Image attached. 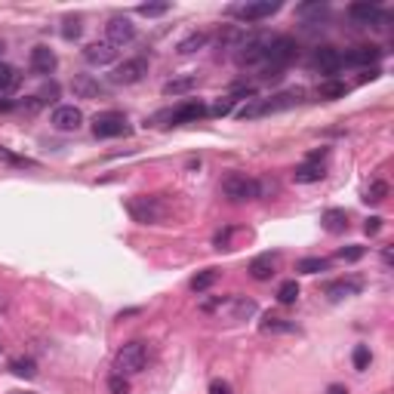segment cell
<instances>
[{
  "label": "cell",
  "mask_w": 394,
  "mask_h": 394,
  "mask_svg": "<svg viewBox=\"0 0 394 394\" xmlns=\"http://www.w3.org/2000/svg\"><path fill=\"white\" fill-rule=\"evenodd\" d=\"M363 253H367V249H363V247H357V243H351V247H342V249H339V253H336V256H339L342 262H357V259H361Z\"/></svg>",
  "instance_id": "f35d334b"
},
{
  "label": "cell",
  "mask_w": 394,
  "mask_h": 394,
  "mask_svg": "<svg viewBox=\"0 0 394 394\" xmlns=\"http://www.w3.org/2000/svg\"><path fill=\"white\" fill-rule=\"evenodd\" d=\"M219 281V271L216 268H206V271H200V274L191 277V290L195 293H204V290H210L213 284Z\"/></svg>",
  "instance_id": "f546056e"
},
{
  "label": "cell",
  "mask_w": 394,
  "mask_h": 394,
  "mask_svg": "<svg viewBox=\"0 0 394 394\" xmlns=\"http://www.w3.org/2000/svg\"><path fill=\"white\" fill-rule=\"evenodd\" d=\"M363 290V281L361 277H342V281H329L324 286V296L329 302H339V299H348V296H357Z\"/></svg>",
  "instance_id": "5bb4252c"
},
{
  "label": "cell",
  "mask_w": 394,
  "mask_h": 394,
  "mask_svg": "<svg viewBox=\"0 0 394 394\" xmlns=\"http://www.w3.org/2000/svg\"><path fill=\"white\" fill-rule=\"evenodd\" d=\"M195 83H197L195 74H188V77H173V81L163 83V96H182V92H191V90H195Z\"/></svg>",
  "instance_id": "d4e9b609"
},
{
  "label": "cell",
  "mask_w": 394,
  "mask_h": 394,
  "mask_svg": "<svg viewBox=\"0 0 394 394\" xmlns=\"http://www.w3.org/2000/svg\"><path fill=\"white\" fill-rule=\"evenodd\" d=\"M277 10H281V0H253V3H240V6H234L231 13L240 19V22H259V19L274 16Z\"/></svg>",
  "instance_id": "ba28073f"
},
{
  "label": "cell",
  "mask_w": 394,
  "mask_h": 394,
  "mask_svg": "<svg viewBox=\"0 0 394 394\" xmlns=\"http://www.w3.org/2000/svg\"><path fill=\"white\" fill-rule=\"evenodd\" d=\"M379 228H382V219H379V216H370L367 222H363V231H367V234H376Z\"/></svg>",
  "instance_id": "ee69618b"
},
{
  "label": "cell",
  "mask_w": 394,
  "mask_h": 394,
  "mask_svg": "<svg viewBox=\"0 0 394 394\" xmlns=\"http://www.w3.org/2000/svg\"><path fill=\"white\" fill-rule=\"evenodd\" d=\"M167 13H170V3H142L139 6V16H148V19L167 16Z\"/></svg>",
  "instance_id": "d590c367"
},
{
  "label": "cell",
  "mask_w": 394,
  "mask_h": 394,
  "mask_svg": "<svg viewBox=\"0 0 394 394\" xmlns=\"http://www.w3.org/2000/svg\"><path fill=\"white\" fill-rule=\"evenodd\" d=\"M327 394H348V388H345V385H329Z\"/></svg>",
  "instance_id": "bcb514c9"
},
{
  "label": "cell",
  "mask_w": 394,
  "mask_h": 394,
  "mask_svg": "<svg viewBox=\"0 0 394 394\" xmlns=\"http://www.w3.org/2000/svg\"><path fill=\"white\" fill-rule=\"evenodd\" d=\"M348 16L354 19L357 25H379V22H388V16H385V13L379 10V3H351V6H348Z\"/></svg>",
  "instance_id": "9a60e30c"
},
{
  "label": "cell",
  "mask_w": 394,
  "mask_h": 394,
  "mask_svg": "<svg viewBox=\"0 0 394 394\" xmlns=\"http://www.w3.org/2000/svg\"><path fill=\"white\" fill-rule=\"evenodd\" d=\"M53 126L59 133H77L83 126V111L77 105H59L53 111Z\"/></svg>",
  "instance_id": "7c38bea8"
},
{
  "label": "cell",
  "mask_w": 394,
  "mask_h": 394,
  "mask_svg": "<svg viewBox=\"0 0 394 394\" xmlns=\"http://www.w3.org/2000/svg\"><path fill=\"white\" fill-rule=\"evenodd\" d=\"M271 38H274V34H268V31L247 34V38H243V44L238 47V53H234L240 65L259 68L262 62H265V53H268V47H271Z\"/></svg>",
  "instance_id": "5b68a950"
},
{
  "label": "cell",
  "mask_w": 394,
  "mask_h": 394,
  "mask_svg": "<svg viewBox=\"0 0 394 394\" xmlns=\"http://www.w3.org/2000/svg\"><path fill=\"white\" fill-rule=\"evenodd\" d=\"M145 74H148L145 59H126L124 65H117L111 71V83H117V87H133V83H139Z\"/></svg>",
  "instance_id": "30bf717a"
},
{
  "label": "cell",
  "mask_w": 394,
  "mask_h": 394,
  "mask_svg": "<svg viewBox=\"0 0 394 394\" xmlns=\"http://www.w3.org/2000/svg\"><path fill=\"white\" fill-rule=\"evenodd\" d=\"M83 59H87L90 65H111V62L117 59V47H111L108 40H96V44H90L83 49Z\"/></svg>",
  "instance_id": "e0dca14e"
},
{
  "label": "cell",
  "mask_w": 394,
  "mask_h": 394,
  "mask_svg": "<svg viewBox=\"0 0 394 394\" xmlns=\"http://www.w3.org/2000/svg\"><path fill=\"white\" fill-rule=\"evenodd\" d=\"M299 56V44L293 38H286V34H274L271 38V47L268 53H265V62H262V77H277L281 71L290 65L293 59Z\"/></svg>",
  "instance_id": "6da1fadb"
},
{
  "label": "cell",
  "mask_w": 394,
  "mask_h": 394,
  "mask_svg": "<svg viewBox=\"0 0 394 394\" xmlns=\"http://www.w3.org/2000/svg\"><path fill=\"white\" fill-rule=\"evenodd\" d=\"M13 394H34V391H13Z\"/></svg>",
  "instance_id": "7dc6e473"
},
{
  "label": "cell",
  "mask_w": 394,
  "mask_h": 394,
  "mask_svg": "<svg viewBox=\"0 0 394 394\" xmlns=\"http://www.w3.org/2000/svg\"><path fill=\"white\" fill-rule=\"evenodd\" d=\"M108 391H111V394H130V382H126V376L114 372V376L108 379Z\"/></svg>",
  "instance_id": "74e56055"
},
{
  "label": "cell",
  "mask_w": 394,
  "mask_h": 394,
  "mask_svg": "<svg viewBox=\"0 0 394 394\" xmlns=\"http://www.w3.org/2000/svg\"><path fill=\"white\" fill-rule=\"evenodd\" d=\"M56 65H59V59H56V53L49 47L44 44H38L28 53V68L34 71V74H40V77H47V74H53Z\"/></svg>",
  "instance_id": "4fadbf2b"
},
{
  "label": "cell",
  "mask_w": 394,
  "mask_h": 394,
  "mask_svg": "<svg viewBox=\"0 0 394 394\" xmlns=\"http://www.w3.org/2000/svg\"><path fill=\"white\" fill-rule=\"evenodd\" d=\"M274 268H277V256H271V253L256 256V259L249 262V277H253V281H271V277H274Z\"/></svg>",
  "instance_id": "ac0fdd59"
},
{
  "label": "cell",
  "mask_w": 394,
  "mask_h": 394,
  "mask_svg": "<svg viewBox=\"0 0 394 394\" xmlns=\"http://www.w3.org/2000/svg\"><path fill=\"white\" fill-rule=\"evenodd\" d=\"M320 99H342L348 92L345 83H339V81H327V83H320Z\"/></svg>",
  "instance_id": "836d02e7"
},
{
  "label": "cell",
  "mask_w": 394,
  "mask_h": 394,
  "mask_svg": "<svg viewBox=\"0 0 394 394\" xmlns=\"http://www.w3.org/2000/svg\"><path fill=\"white\" fill-rule=\"evenodd\" d=\"M243 38H247V31H243L240 25H225L219 31V49H222V53H238V47L243 44Z\"/></svg>",
  "instance_id": "d6986e66"
},
{
  "label": "cell",
  "mask_w": 394,
  "mask_h": 394,
  "mask_svg": "<svg viewBox=\"0 0 394 394\" xmlns=\"http://www.w3.org/2000/svg\"><path fill=\"white\" fill-rule=\"evenodd\" d=\"M210 394H231V382H225V379H213Z\"/></svg>",
  "instance_id": "7bdbcfd3"
},
{
  "label": "cell",
  "mask_w": 394,
  "mask_h": 394,
  "mask_svg": "<svg viewBox=\"0 0 394 394\" xmlns=\"http://www.w3.org/2000/svg\"><path fill=\"white\" fill-rule=\"evenodd\" d=\"M320 222H324V228H327L329 234L348 231V213L345 210H327L324 216H320Z\"/></svg>",
  "instance_id": "603a6c76"
},
{
  "label": "cell",
  "mask_w": 394,
  "mask_h": 394,
  "mask_svg": "<svg viewBox=\"0 0 394 394\" xmlns=\"http://www.w3.org/2000/svg\"><path fill=\"white\" fill-rule=\"evenodd\" d=\"M379 56H382V49L376 47H354L351 53L342 56V65H372V62H379Z\"/></svg>",
  "instance_id": "ffe728a7"
},
{
  "label": "cell",
  "mask_w": 394,
  "mask_h": 394,
  "mask_svg": "<svg viewBox=\"0 0 394 394\" xmlns=\"http://www.w3.org/2000/svg\"><path fill=\"white\" fill-rule=\"evenodd\" d=\"M148 363V348L145 342H126V345L117 348V354H114V370L120 372V376H136V372H142Z\"/></svg>",
  "instance_id": "277c9868"
},
{
  "label": "cell",
  "mask_w": 394,
  "mask_h": 394,
  "mask_svg": "<svg viewBox=\"0 0 394 394\" xmlns=\"http://www.w3.org/2000/svg\"><path fill=\"white\" fill-rule=\"evenodd\" d=\"M222 195L231 200V204H247V200L262 197V182L259 179L243 176V173H231L222 182Z\"/></svg>",
  "instance_id": "3957f363"
},
{
  "label": "cell",
  "mask_w": 394,
  "mask_h": 394,
  "mask_svg": "<svg viewBox=\"0 0 394 394\" xmlns=\"http://www.w3.org/2000/svg\"><path fill=\"white\" fill-rule=\"evenodd\" d=\"M327 13V3H305L299 6V16H324Z\"/></svg>",
  "instance_id": "b9f144b4"
},
{
  "label": "cell",
  "mask_w": 394,
  "mask_h": 394,
  "mask_svg": "<svg viewBox=\"0 0 394 394\" xmlns=\"http://www.w3.org/2000/svg\"><path fill=\"white\" fill-rule=\"evenodd\" d=\"M293 179L296 182H302V185H311V182H320L324 179V167L320 163H302V167H296V173H293Z\"/></svg>",
  "instance_id": "cb8c5ba5"
},
{
  "label": "cell",
  "mask_w": 394,
  "mask_h": 394,
  "mask_svg": "<svg viewBox=\"0 0 394 394\" xmlns=\"http://www.w3.org/2000/svg\"><path fill=\"white\" fill-rule=\"evenodd\" d=\"M92 133H96L99 139H117V136H130V120H126V114H120V111L96 114V120H92Z\"/></svg>",
  "instance_id": "52a82bcc"
},
{
  "label": "cell",
  "mask_w": 394,
  "mask_h": 394,
  "mask_svg": "<svg viewBox=\"0 0 394 394\" xmlns=\"http://www.w3.org/2000/svg\"><path fill=\"white\" fill-rule=\"evenodd\" d=\"M351 361H354V370L357 372H363L372 363V354H370V348L367 345H357L354 348V354H351Z\"/></svg>",
  "instance_id": "e575fe53"
},
{
  "label": "cell",
  "mask_w": 394,
  "mask_h": 394,
  "mask_svg": "<svg viewBox=\"0 0 394 394\" xmlns=\"http://www.w3.org/2000/svg\"><path fill=\"white\" fill-rule=\"evenodd\" d=\"M56 96H59V87H56V83H49V87H44L34 99H38V105H47V102H56Z\"/></svg>",
  "instance_id": "60d3db41"
},
{
  "label": "cell",
  "mask_w": 394,
  "mask_h": 394,
  "mask_svg": "<svg viewBox=\"0 0 394 394\" xmlns=\"http://www.w3.org/2000/svg\"><path fill=\"white\" fill-rule=\"evenodd\" d=\"M385 197H388V185H385L382 179H376V182H370L367 195H363V200H367V204H382Z\"/></svg>",
  "instance_id": "d6a6232c"
},
{
  "label": "cell",
  "mask_w": 394,
  "mask_h": 394,
  "mask_svg": "<svg viewBox=\"0 0 394 394\" xmlns=\"http://www.w3.org/2000/svg\"><path fill=\"white\" fill-rule=\"evenodd\" d=\"M231 234H234V231H231V228H225V231H219V234H216V238H213V243H216V247H219V249H222V247H228V240H231Z\"/></svg>",
  "instance_id": "f6af8a7d"
},
{
  "label": "cell",
  "mask_w": 394,
  "mask_h": 394,
  "mask_svg": "<svg viewBox=\"0 0 394 394\" xmlns=\"http://www.w3.org/2000/svg\"><path fill=\"white\" fill-rule=\"evenodd\" d=\"M71 87H74V92L81 99H99L105 92V87L99 81H92V77H87V74H81V77H74V83H71Z\"/></svg>",
  "instance_id": "44dd1931"
},
{
  "label": "cell",
  "mask_w": 394,
  "mask_h": 394,
  "mask_svg": "<svg viewBox=\"0 0 394 394\" xmlns=\"http://www.w3.org/2000/svg\"><path fill=\"white\" fill-rule=\"evenodd\" d=\"M262 333H293V329H296V324H293L290 318H284V314H265L262 318Z\"/></svg>",
  "instance_id": "7402d4cb"
},
{
  "label": "cell",
  "mask_w": 394,
  "mask_h": 394,
  "mask_svg": "<svg viewBox=\"0 0 394 394\" xmlns=\"http://www.w3.org/2000/svg\"><path fill=\"white\" fill-rule=\"evenodd\" d=\"M234 102H238L234 96H225V99H219V102L213 105V108H206V114H216V117H222V114H231Z\"/></svg>",
  "instance_id": "8d00e7d4"
},
{
  "label": "cell",
  "mask_w": 394,
  "mask_h": 394,
  "mask_svg": "<svg viewBox=\"0 0 394 394\" xmlns=\"http://www.w3.org/2000/svg\"><path fill=\"white\" fill-rule=\"evenodd\" d=\"M231 318L234 320H243V318H253L256 314V302L253 299H231Z\"/></svg>",
  "instance_id": "1f68e13d"
},
{
  "label": "cell",
  "mask_w": 394,
  "mask_h": 394,
  "mask_svg": "<svg viewBox=\"0 0 394 394\" xmlns=\"http://www.w3.org/2000/svg\"><path fill=\"white\" fill-rule=\"evenodd\" d=\"M200 117H206V105L182 102V105H176V108H170V111H161L154 120H170L173 126H179V124H195V120H200Z\"/></svg>",
  "instance_id": "9c48e42d"
},
{
  "label": "cell",
  "mask_w": 394,
  "mask_h": 394,
  "mask_svg": "<svg viewBox=\"0 0 394 394\" xmlns=\"http://www.w3.org/2000/svg\"><path fill=\"white\" fill-rule=\"evenodd\" d=\"M302 99V90H286V92H277L271 99H259V102H249L238 111L240 120H253V117H262V114H274V111H286L293 105H299Z\"/></svg>",
  "instance_id": "7a4b0ae2"
},
{
  "label": "cell",
  "mask_w": 394,
  "mask_h": 394,
  "mask_svg": "<svg viewBox=\"0 0 394 394\" xmlns=\"http://www.w3.org/2000/svg\"><path fill=\"white\" fill-rule=\"evenodd\" d=\"M126 213H130L136 222H142V225H157V222L167 219V206L157 197H145V195L126 200Z\"/></svg>",
  "instance_id": "8992f818"
},
{
  "label": "cell",
  "mask_w": 394,
  "mask_h": 394,
  "mask_svg": "<svg viewBox=\"0 0 394 394\" xmlns=\"http://www.w3.org/2000/svg\"><path fill=\"white\" fill-rule=\"evenodd\" d=\"M299 296H302V290H299L296 281H284L281 286H277V302L281 305H296Z\"/></svg>",
  "instance_id": "83f0119b"
},
{
  "label": "cell",
  "mask_w": 394,
  "mask_h": 394,
  "mask_svg": "<svg viewBox=\"0 0 394 394\" xmlns=\"http://www.w3.org/2000/svg\"><path fill=\"white\" fill-rule=\"evenodd\" d=\"M133 38H136V25L126 16L108 19V25H105V40H108L111 47H124V44H130Z\"/></svg>",
  "instance_id": "8fae6325"
},
{
  "label": "cell",
  "mask_w": 394,
  "mask_h": 394,
  "mask_svg": "<svg viewBox=\"0 0 394 394\" xmlns=\"http://www.w3.org/2000/svg\"><path fill=\"white\" fill-rule=\"evenodd\" d=\"M19 81H22V77H19V71L10 65V62H3L0 59V92H10V90H16L19 87Z\"/></svg>",
  "instance_id": "484cf974"
},
{
  "label": "cell",
  "mask_w": 394,
  "mask_h": 394,
  "mask_svg": "<svg viewBox=\"0 0 394 394\" xmlns=\"http://www.w3.org/2000/svg\"><path fill=\"white\" fill-rule=\"evenodd\" d=\"M206 31H195V34H188L185 40H179V53L182 56H188V53H197V49H204L206 47Z\"/></svg>",
  "instance_id": "f1b7e54d"
},
{
  "label": "cell",
  "mask_w": 394,
  "mask_h": 394,
  "mask_svg": "<svg viewBox=\"0 0 394 394\" xmlns=\"http://www.w3.org/2000/svg\"><path fill=\"white\" fill-rule=\"evenodd\" d=\"M311 65L318 68L320 74H336V71L342 68V53L336 47H320V49H314Z\"/></svg>",
  "instance_id": "2e32d148"
},
{
  "label": "cell",
  "mask_w": 394,
  "mask_h": 394,
  "mask_svg": "<svg viewBox=\"0 0 394 394\" xmlns=\"http://www.w3.org/2000/svg\"><path fill=\"white\" fill-rule=\"evenodd\" d=\"M327 268H329V259H320V256H305V259L296 262L299 274H318V271H327Z\"/></svg>",
  "instance_id": "4316f807"
},
{
  "label": "cell",
  "mask_w": 394,
  "mask_h": 394,
  "mask_svg": "<svg viewBox=\"0 0 394 394\" xmlns=\"http://www.w3.org/2000/svg\"><path fill=\"white\" fill-rule=\"evenodd\" d=\"M10 370L16 372L19 379H31V376H38V363H34L31 357H16V361L10 363Z\"/></svg>",
  "instance_id": "4dcf8cb0"
},
{
  "label": "cell",
  "mask_w": 394,
  "mask_h": 394,
  "mask_svg": "<svg viewBox=\"0 0 394 394\" xmlns=\"http://www.w3.org/2000/svg\"><path fill=\"white\" fill-rule=\"evenodd\" d=\"M62 38H65V40H77V38H81V19H65Z\"/></svg>",
  "instance_id": "ab89813d"
}]
</instances>
